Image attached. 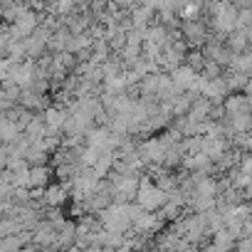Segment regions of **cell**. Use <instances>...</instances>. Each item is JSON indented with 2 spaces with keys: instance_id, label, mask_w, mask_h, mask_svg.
<instances>
[{
  "instance_id": "6",
  "label": "cell",
  "mask_w": 252,
  "mask_h": 252,
  "mask_svg": "<svg viewBox=\"0 0 252 252\" xmlns=\"http://www.w3.org/2000/svg\"><path fill=\"white\" fill-rule=\"evenodd\" d=\"M23 47H25V57H30V60H37L45 50H47V42L45 40H40L37 35H28V37H23Z\"/></svg>"
},
{
  "instance_id": "2",
  "label": "cell",
  "mask_w": 252,
  "mask_h": 252,
  "mask_svg": "<svg viewBox=\"0 0 252 252\" xmlns=\"http://www.w3.org/2000/svg\"><path fill=\"white\" fill-rule=\"evenodd\" d=\"M222 109H225V114L230 116V114H237V111H250V96L242 92V94H237V92H230L225 99H222Z\"/></svg>"
},
{
  "instance_id": "4",
  "label": "cell",
  "mask_w": 252,
  "mask_h": 252,
  "mask_svg": "<svg viewBox=\"0 0 252 252\" xmlns=\"http://www.w3.org/2000/svg\"><path fill=\"white\" fill-rule=\"evenodd\" d=\"M52 178V166H30L28 168V183L30 188H45Z\"/></svg>"
},
{
  "instance_id": "8",
  "label": "cell",
  "mask_w": 252,
  "mask_h": 252,
  "mask_svg": "<svg viewBox=\"0 0 252 252\" xmlns=\"http://www.w3.org/2000/svg\"><path fill=\"white\" fill-rule=\"evenodd\" d=\"M106 8H111V0H89V10H92L94 15L104 13Z\"/></svg>"
},
{
  "instance_id": "1",
  "label": "cell",
  "mask_w": 252,
  "mask_h": 252,
  "mask_svg": "<svg viewBox=\"0 0 252 252\" xmlns=\"http://www.w3.org/2000/svg\"><path fill=\"white\" fill-rule=\"evenodd\" d=\"M178 30H181V37L188 45V50L200 47L205 42V35H208V28L203 25V20H181Z\"/></svg>"
},
{
  "instance_id": "7",
  "label": "cell",
  "mask_w": 252,
  "mask_h": 252,
  "mask_svg": "<svg viewBox=\"0 0 252 252\" xmlns=\"http://www.w3.org/2000/svg\"><path fill=\"white\" fill-rule=\"evenodd\" d=\"M5 57H10L13 62H23V60H25L23 40H8V42H5Z\"/></svg>"
},
{
  "instance_id": "9",
  "label": "cell",
  "mask_w": 252,
  "mask_h": 252,
  "mask_svg": "<svg viewBox=\"0 0 252 252\" xmlns=\"http://www.w3.org/2000/svg\"><path fill=\"white\" fill-rule=\"evenodd\" d=\"M5 166H8V146L0 144V171H3Z\"/></svg>"
},
{
  "instance_id": "3",
  "label": "cell",
  "mask_w": 252,
  "mask_h": 252,
  "mask_svg": "<svg viewBox=\"0 0 252 252\" xmlns=\"http://www.w3.org/2000/svg\"><path fill=\"white\" fill-rule=\"evenodd\" d=\"M23 158L28 161V166H47L50 163V151H45V146L40 141H35L25 149Z\"/></svg>"
},
{
  "instance_id": "5",
  "label": "cell",
  "mask_w": 252,
  "mask_h": 252,
  "mask_svg": "<svg viewBox=\"0 0 252 252\" xmlns=\"http://www.w3.org/2000/svg\"><path fill=\"white\" fill-rule=\"evenodd\" d=\"M67 200V188L62 186V183H57V186H45L42 188V205H52V208H60L62 203Z\"/></svg>"
}]
</instances>
